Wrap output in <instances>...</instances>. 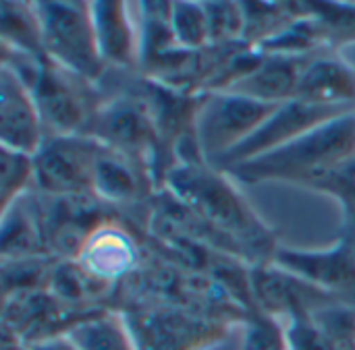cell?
I'll return each mask as SVG.
<instances>
[{"label": "cell", "instance_id": "cell-1", "mask_svg": "<svg viewBox=\"0 0 355 350\" xmlns=\"http://www.w3.org/2000/svg\"><path fill=\"white\" fill-rule=\"evenodd\" d=\"M183 201L214 234L223 253L250 266L272 261L277 239L254 212L235 181L202 160L179 162L164 178V187Z\"/></svg>", "mask_w": 355, "mask_h": 350}, {"label": "cell", "instance_id": "cell-2", "mask_svg": "<svg viewBox=\"0 0 355 350\" xmlns=\"http://www.w3.org/2000/svg\"><path fill=\"white\" fill-rule=\"evenodd\" d=\"M354 156L355 112H349L270 154L237 164L225 174L237 183L281 181L312 189L333 168Z\"/></svg>", "mask_w": 355, "mask_h": 350}, {"label": "cell", "instance_id": "cell-3", "mask_svg": "<svg viewBox=\"0 0 355 350\" xmlns=\"http://www.w3.org/2000/svg\"><path fill=\"white\" fill-rule=\"evenodd\" d=\"M116 311L137 350H210L241 328L175 305L135 303Z\"/></svg>", "mask_w": 355, "mask_h": 350}, {"label": "cell", "instance_id": "cell-4", "mask_svg": "<svg viewBox=\"0 0 355 350\" xmlns=\"http://www.w3.org/2000/svg\"><path fill=\"white\" fill-rule=\"evenodd\" d=\"M35 10L46 56L98 85L106 77L108 64L98 48L92 2H35Z\"/></svg>", "mask_w": 355, "mask_h": 350}, {"label": "cell", "instance_id": "cell-5", "mask_svg": "<svg viewBox=\"0 0 355 350\" xmlns=\"http://www.w3.org/2000/svg\"><path fill=\"white\" fill-rule=\"evenodd\" d=\"M277 108L227 91L202 93L193 127L202 162L214 168L227 154L250 139Z\"/></svg>", "mask_w": 355, "mask_h": 350}, {"label": "cell", "instance_id": "cell-6", "mask_svg": "<svg viewBox=\"0 0 355 350\" xmlns=\"http://www.w3.org/2000/svg\"><path fill=\"white\" fill-rule=\"evenodd\" d=\"M96 83L71 73L58 62L44 56L33 85L46 135H87L104 100Z\"/></svg>", "mask_w": 355, "mask_h": 350}, {"label": "cell", "instance_id": "cell-7", "mask_svg": "<svg viewBox=\"0 0 355 350\" xmlns=\"http://www.w3.org/2000/svg\"><path fill=\"white\" fill-rule=\"evenodd\" d=\"M100 311L102 309H73L58 301L48 288L12 293L2 297V336L31 349L35 344L67 336L75 326Z\"/></svg>", "mask_w": 355, "mask_h": 350}, {"label": "cell", "instance_id": "cell-8", "mask_svg": "<svg viewBox=\"0 0 355 350\" xmlns=\"http://www.w3.org/2000/svg\"><path fill=\"white\" fill-rule=\"evenodd\" d=\"M98 149L89 135H48L33 156L35 189L50 197L94 195Z\"/></svg>", "mask_w": 355, "mask_h": 350}, {"label": "cell", "instance_id": "cell-9", "mask_svg": "<svg viewBox=\"0 0 355 350\" xmlns=\"http://www.w3.org/2000/svg\"><path fill=\"white\" fill-rule=\"evenodd\" d=\"M349 112H355V108H343V106H322L306 100H291L281 104L275 114L250 137L245 139L239 147H235L231 154H227L214 168L216 170H229L237 164L256 160L264 154H270L304 135L310 131L341 118Z\"/></svg>", "mask_w": 355, "mask_h": 350}, {"label": "cell", "instance_id": "cell-10", "mask_svg": "<svg viewBox=\"0 0 355 350\" xmlns=\"http://www.w3.org/2000/svg\"><path fill=\"white\" fill-rule=\"evenodd\" d=\"M252 293L258 311L279 322H287L297 315H312L314 311L335 303H347L272 261L252 266Z\"/></svg>", "mask_w": 355, "mask_h": 350}, {"label": "cell", "instance_id": "cell-11", "mask_svg": "<svg viewBox=\"0 0 355 350\" xmlns=\"http://www.w3.org/2000/svg\"><path fill=\"white\" fill-rule=\"evenodd\" d=\"M144 255L146 251L141 247V239L135 234L131 224L110 214L89 234L81 255L75 261H79L96 278L119 288V284L139 268Z\"/></svg>", "mask_w": 355, "mask_h": 350}, {"label": "cell", "instance_id": "cell-12", "mask_svg": "<svg viewBox=\"0 0 355 350\" xmlns=\"http://www.w3.org/2000/svg\"><path fill=\"white\" fill-rule=\"evenodd\" d=\"M46 127L33 91L8 66L0 68V143L6 149L35 156L46 141Z\"/></svg>", "mask_w": 355, "mask_h": 350}, {"label": "cell", "instance_id": "cell-13", "mask_svg": "<svg viewBox=\"0 0 355 350\" xmlns=\"http://www.w3.org/2000/svg\"><path fill=\"white\" fill-rule=\"evenodd\" d=\"M272 264L355 305V239L343 237L327 251L277 249Z\"/></svg>", "mask_w": 355, "mask_h": 350}, {"label": "cell", "instance_id": "cell-14", "mask_svg": "<svg viewBox=\"0 0 355 350\" xmlns=\"http://www.w3.org/2000/svg\"><path fill=\"white\" fill-rule=\"evenodd\" d=\"M98 48L108 68L139 71L141 66V6L139 2H92Z\"/></svg>", "mask_w": 355, "mask_h": 350}, {"label": "cell", "instance_id": "cell-15", "mask_svg": "<svg viewBox=\"0 0 355 350\" xmlns=\"http://www.w3.org/2000/svg\"><path fill=\"white\" fill-rule=\"evenodd\" d=\"M152 187H156V181L144 164L100 143L94 170V195L102 203L108 208H131L144 199L150 201L156 193Z\"/></svg>", "mask_w": 355, "mask_h": 350}, {"label": "cell", "instance_id": "cell-16", "mask_svg": "<svg viewBox=\"0 0 355 350\" xmlns=\"http://www.w3.org/2000/svg\"><path fill=\"white\" fill-rule=\"evenodd\" d=\"M312 54L291 56V54H264L262 52V58L258 60V64L252 71H248L243 77L233 81L223 91L237 93V95H243L262 104H275V106L291 102L297 98V83Z\"/></svg>", "mask_w": 355, "mask_h": 350}, {"label": "cell", "instance_id": "cell-17", "mask_svg": "<svg viewBox=\"0 0 355 350\" xmlns=\"http://www.w3.org/2000/svg\"><path fill=\"white\" fill-rule=\"evenodd\" d=\"M297 98L322 106L355 108V68L331 48L314 52L302 71Z\"/></svg>", "mask_w": 355, "mask_h": 350}, {"label": "cell", "instance_id": "cell-18", "mask_svg": "<svg viewBox=\"0 0 355 350\" xmlns=\"http://www.w3.org/2000/svg\"><path fill=\"white\" fill-rule=\"evenodd\" d=\"M42 255L50 253L42 228L37 191L31 189L6 212H2V261Z\"/></svg>", "mask_w": 355, "mask_h": 350}, {"label": "cell", "instance_id": "cell-19", "mask_svg": "<svg viewBox=\"0 0 355 350\" xmlns=\"http://www.w3.org/2000/svg\"><path fill=\"white\" fill-rule=\"evenodd\" d=\"M0 37L2 48L35 58H44L42 23L35 2H2L0 6Z\"/></svg>", "mask_w": 355, "mask_h": 350}, {"label": "cell", "instance_id": "cell-20", "mask_svg": "<svg viewBox=\"0 0 355 350\" xmlns=\"http://www.w3.org/2000/svg\"><path fill=\"white\" fill-rule=\"evenodd\" d=\"M67 338L79 350H137L116 309H102L75 326Z\"/></svg>", "mask_w": 355, "mask_h": 350}, {"label": "cell", "instance_id": "cell-21", "mask_svg": "<svg viewBox=\"0 0 355 350\" xmlns=\"http://www.w3.org/2000/svg\"><path fill=\"white\" fill-rule=\"evenodd\" d=\"M35 189L33 158L0 145V208L6 212L15 201Z\"/></svg>", "mask_w": 355, "mask_h": 350}, {"label": "cell", "instance_id": "cell-22", "mask_svg": "<svg viewBox=\"0 0 355 350\" xmlns=\"http://www.w3.org/2000/svg\"><path fill=\"white\" fill-rule=\"evenodd\" d=\"M312 17L327 48L355 44V2H312Z\"/></svg>", "mask_w": 355, "mask_h": 350}, {"label": "cell", "instance_id": "cell-23", "mask_svg": "<svg viewBox=\"0 0 355 350\" xmlns=\"http://www.w3.org/2000/svg\"><path fill=\"white\" fill-rule=\"evenodd\" d=\"M171 29L183 50H204L210 46V27L204 2H171Z\"/></svg>", "mask_w": 355, "mask_h": 350}, {"label": "cell", "instance_id": "cell-24", "mask_svg": "<svg viewBox=\"0 0 355 350\" xmlns=\"http://www.w3.org/2000/svg\"><path fill=\"white\" fill-rule=\"evenodd\" d=\"M312 191L324 193L339 201L343 212V226L345 234L355 239V156L333 168L324 178H320Z\"/></svg>", "mask_w": 355, "mask_h": 350}, {"label": "cell", "instance_id": "cell-25", "mask_svg": "<svg viewBox=\"0 0 355 350\" xmlns=\"http://www.w3.org/2000/svg\"><path fill=\"white\" fill-rule=\"evenodd\" d=\"M204 8L210 27V46H233L243 42L245 35L243 2H204Z\"/></svg>", "mask_w": 355, "mask_h": 350}, {"label": "cell", "instance_id": "cell-26", "mask_svg": "<svg viewBox=\"0 0 355 350\" xmlns=\"http://www.w3.org/2000/svg\"><path fill=\"white\" fill-rule=\"evenodd\" d=\"M241 350H289L285 324L256 311L241 324Z\"/></svg>", "mask_w": 355, "mask_h": 350}, {"label": "cell", "instance_id": "cell-27", "mask_svg": "<svg viewBox=\"0 0 355 350\" xmlns=\"http://www.w3.org/2000/svg\"><path fill=\"white\" fill-rule=\"evenodd\" d=\"M2 350H29L27 347H23L21 342L8 338V336H2Z\"/></svg>", "mask_w": 355, "mask_h": 350}]
</instances>
